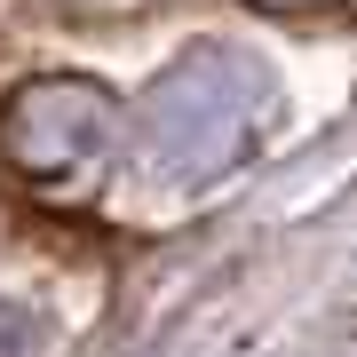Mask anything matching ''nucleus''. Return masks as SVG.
I'll list each match as a JSON object with an SVG mask.
<instances>
[{"mask_svg":"<svg viewBox=\"0 0 357 357\" xmlns=\"http://www.w3.org/2000/svg\"><path fill=\"white\" fill-rule=\"evenodd\" d=\"M246 8H270V16H318V8H349V0H246Z\"/></svg>","mask_w":357,"mask_h":357,"instance_id":"nucleus-3","label":"nucleus"},{"mask_svg":"<svg viewBox=\"0 0 357 357\" xmlns=\"http://www.w3.org/2000/svg\"><path fill=\"white\" fill-rule=\"evenodd\" d=\"M246 64L238 56H191V64L167 72V88H151L135 128V159L143 175L167 183H206L230 159H246Z\"/></svg>","mask_w":357,"mask_h":357,"instance_id":"nucleus-2","label":"nucleus"},{"mask_svg":"<svg viewBox=\"0 0 357 357\" xmlns=\"http://www.w3.org/2000/svg\"><path fill=\"white\" fill-rule=\"evenodd\" d=\"M119 151H128V128H119V103L96 79H72V72L64 79H32L0 112V167L24 191H40L48 206L96 199Z\"/></svg>","mask_w":357,"mask_h":357,"instance_id":"nucleus-1","label":"nucleus"}]
</instances>
